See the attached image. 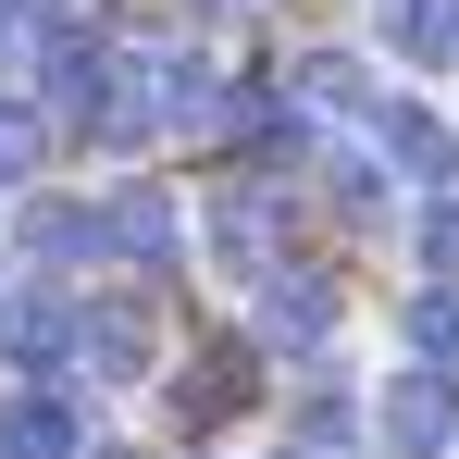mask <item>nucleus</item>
<instances>
[{
  "label": "nucleus",
  "mask_w": 459,
  "mask_h": 459,
  "mask_svg": "<svg viewBox=\"0 0 459 459\" xmlns=\"http://www.w3.org/2000/svg\"><path fill=\"white\" fill-rule=\"evenodd\" d=\"M13 248H25V261H87L100 224H87V199H25V212H13Z\"/></svg>",
  "instance_id": "f8f14e48"
},
{
  "label": "nucleus",
  "mask_w": 459,
  "mask_h": 459,
  "mask_svg": "<svg viewBox=\"0 0 459 459\" xmlns=\"http://www.w3.org/2000/svg\"><path fill=\"white\" fill-rule=\"evenodd\" d=\"M410 248H422V286H459V186H422Z\"/></svg>",
  "instance_id": "ddd939ff"
},
{
  "label": "nucleus",
  "mask_w": 459,
  "mask_h": 459,
  "mask_svg": "<svg viewBox=\"0 0 459 459\" xmlns=\"http://www.w3.org/2000/svg\"><path fill=\"white\" fill-rule=\"evenodd\" d=\"M360 125H373V150L397 161L410 186H459V137H447V125H435V112H422V100H373Z\"/></svg>",
  "instance_id": "423d86ee"
},
{
  "label": "nucleus",
  "mask_w": 459,
  "mask_h": 459,
  "mask_svg": "<svg viewBox=\"0 0 459 459\" xmlns=\"http://www.w3.org/2000/svg\"><path fill=\"white\" fill-rule=\"evenodd\" d=\"M248 385H261V360H248V348H212V360H186V373H174V422H199V435H212L224 410H248Z\"/></svg>",
  "instance_id": "9d476101"
},
{
  "label": "nucleus",
  "mask_w": 459,
  "mask_h": 459,
  "mask_svg": "<svg viewBox=\"0 0 459 459\" xmlns=\"http://www.w3.org/2000/svg\"><path fill=\"white\" fill-rule=\"evenodd\" d=\"M373 25H385V50H397L410 75H447L459 63V0H385Z\"/></svg>",
  "instance_id": "1a4fd4ad"
},
{
  "label": "nucleus",
  "mask_w": 459,
  "mask_h": 459,
  "mask_svg": "<svg viewBox=\"0 0 459 459\" xmlns=\"http://www.w3.org/2000/svg\"><path fill=\"white\" fill-rule=\"evenodd\" d=\"M0 459H87L75 385H13V397H0Z\"/></svg>",
  "instance_id": "20e7f679"
},
{
  "label": "nucleus",
  "mask_w": 459,
  "mask_h": 459,
  "mask_svg": "<svg viewBox=\"0 0 459 459\" xmlns=\"http://www.w3.org/2000/svg\"><path fill=\"white\" fill-rule=\"evenodd\" d=\"M199 261H212V273H236V286H261V273H273V212H261L248 186L199 199Z\"/></svg>",
  "instance_id": "39448f33"
},
{
  "label": "nucleus",
  "mask_w": 459,
  "mask_h": 459,
  "mask_svg": "<svg viewBox=\"0 0 459 459\" xmlns=\"http://www.w3.org/2000/svg\"><path fill=\"white\" fill-rule=\"evenodd\" d=\"M299 112H323V125H360V112H373V75H360V63H348V50H299Z\"/></svg>",
  "instance_id": "9b49d317"
},
{
  "label": "nucleus",
  "mask_w": 459,
  "mask_h": 459,
  "mask_svg": "<svg viewBox=\"0 0 459 459\" xmlns=\"http://www.w3.org/2000/svg\"><path fill=\"white\" fill-rule=\"evenodd\" d=\"M410 360L459 373V286H422V299H410Z\"/></svg>",
  "instance_id": "4468645a"
},
{
  "label": "nucleus",
  "mask_w": 459,
  "mask_h": 459,
  "mask_svg": "<svg viewBox=\"0 0 459 459\" xmlns=\"http://www.w3.org/2000/svg\"><path fill=\"white\" fill-rule=\"evenodd\" d=\"M50 150V112H25V100H0V186H25Z\"/></svg>",
  "instance_id": "2eb2a0df"
},
{
  "label": "nucleus",
  "mask_w": 459,
  "mask_h": 459,
  "mask_svg": "<svg viewBox=\"0 0 459 459\" xmlns=\"http://www.w3.org/2000/svg\"><path fill=\"white\" fill-rule=\"evenodd\" d=\"M75 323H87V310L63 299V286H25V299L0 310V348H13L25 373H63V360H75Z\"/></svg>",
  "instance_id": "6e6552de"
},
{
  "label": "nucleus",
  "mask_w": 459,
  "mask_h": 459,
  "mask_svg": "<svg viewBox=\"0 0 459 459\" xmlns=\"http://www.w3.org/2000/svg\"><path fill=\"white\" fill-rule=\"evenodd\" d=\"M75 360H87L100 385H137V373H161V310H150V299H100V310L75 323Z\"/></svg>",
  "instance_id": "7ed1b4c3"
},
{
  "label": "nucleus",
  "mask_w": 459,
  "mask_h": 459,
  "mask_svg": "<svg viewBox=\"0 0 459 459\" xmlns=\"http://www.w3.org/2000/svg\"><path fill=\"white\" fill-rule=\"evenodd\" d=\"M248 323H261V348H323L348 310H335L323 273H261V310H248Z\"/></svg>",
  "instance_id": "0eeeda50"
},
{
  "label": "nucleus",
  "mask_w": 459,
  "mask_h": 459,
  "mask_svg": "<svg viewBox=\"0 0 459 459\" xmlns=\"http://www.w3.org/2000/svg\"><path fill=\"white\" fill-rule=\"evenodd\" d=\"M373 435H385V459H447L459 447V373H435V360L385 373L373 385Z\"/></svg>",
  "instance_id": "f257e3e1"
},
{
  "label": "nucleus",
  "mask_w": 459,
  "mask_h": 459,
  "mask_svg": "<svg viewBox=\"0 0 459 459\" xmlns=\"http://www.w3.org/2000/svg\"><path fill=\"white\" fill-rule=\"evenodd\" d=\"M87 224H100L112 261H174V248H186V199H174V186H100Z\"/></svg>",
  "instance_id": "f03ea898"
}]
</instances>
